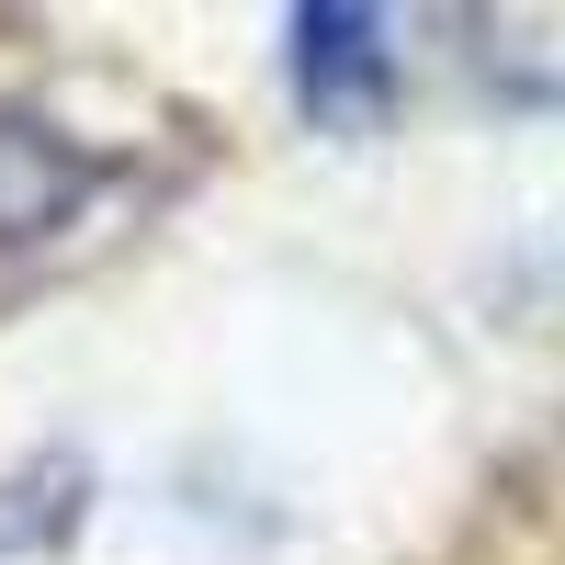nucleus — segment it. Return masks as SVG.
I'll return each instance as SVG.
<instances>
[{"instance_id": "f257e3e1", "label": "nucleus", "mask_w": 565, "mask_h": 565, "mask_svg": "<svg viewBox=\"0 0 565 565\" xmlns=\"http://www.w3.org/2000/svg\"><path fill=\"white\" fill-rule=\"evenodd\" d=\"M103 181H114V159H90L79 136H57L45 114L0 103V249L68 238V226L103 204Z\"/></svg>"}, {"instance_id": "f03ea898", "label": "nucleus", "mask_w": 565, "mask_h": 565, "mask_svg": "<svg viewBox=\"0 0 565 565\" xmlns=\"http://www.w3.org/2000/svg\"><path fill=\"white\" fill-rule=\"evenodd\" d=\"M295 79H306V114L317 125H351L385 103V23L373 12H295Z\"/></svg>"}]
</instances>
